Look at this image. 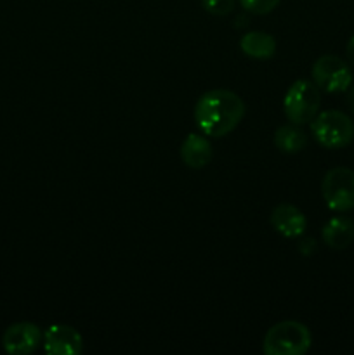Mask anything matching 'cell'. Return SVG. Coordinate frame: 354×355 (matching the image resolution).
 I'll return each instance as SVG.
<instances>
[{
    "instance_id": "1",
    "label": "cell",
    "mask_w": 354,
    "mask_h": 355,
    "mask_svg": "<svg viewBox=\"0 0 354 355\" xmlns=\"http://www.w3.org/2000/svg\"><path fill=\"white\" fill-rule=\"evenodd\" d=\"M243 116H245V103L233 90H208L194 104L196 127L208 137H224L231 134Z\"/></svg>"
},
{
    "instance_id": "2",
    "label": "cell",
    "mask_w": 354,
    "mask_h": 355,
    "mask_svg": "<svg viewBox=\"0 0 354 355\" xmlns=\"http://www.w3.org/2000/svg\"><path fill=\"white\" fill-rule=\"evenodd\" d=\"M312 336L298 321H281L267 329L262 342L266 355H304L311 349Z\"/></svg>"
},
{
    "instance_id": "3",
    "label": "cell",
    "mask_w": 354,
    "mask_h": 355,
    "mask_svg": "<svg viewBox=\"0 0 354 355\" xmlns=\"http://www.w3.org/2000/svg\"><path fill=\"white\" fill-rule=\"evenodd\" d=\"M312 137L326 149H342L354 141V121L339 110L318 113L311 121Z\"/></svg>"
},
{
    "instance_id": "4",
    "label": "cell",
    "mask_w": 354,
    "mask_h": 355,
    "mask_svg": "<svg viewBox=\"0 0 354 355\" xmlns=\"http://www.w3.org/2000/svg\"><path fill=\"white\" fill-rule=\"evenodd\" d=\"M319 104H321V90L316 87V83L309 80H295L283 97L285 116L290 123L302 127L314 120L316 114L319 113Z\"/></svg>"
},
{
    "instance_id": "5",
    "label": "cell",
    "mask_w": 354,
    "mask_h": 355,
    "mask_svg": "<svg viewBox=\"0 0 354 355\" xmlns=\"http://www.w3.org/2000/svg\"><path fill=\"white\" fill-rule=\"evenodd\" d=\"M321 196L333 211H349L354 208V170L335 166L321 180Z\"/></svg>"
},
{
    "instance_id": "6",
    "label": "cell",
    "mask_w": 354,
    "mask_h": 355,
    "mask_svg": "<svg viewBox=\"0 0 354 355\" xmlns=\"http://www.w3.org/2000/svg\"><path fill=\"white\" fill-rule=\"evenodd\" d=\"M311 78L323 92H346L353 83V71L339 55L326 54L314 61L311 68Z\"/></svg>"
},
{
    "instance_id": "7",
    "label": "cell",
    "mask_w": 354,
    "mask_h": 355,
    "mask_svg": "<svg viewBox=\"0 0 354 355\" xmlns=\"http://www.w3.org/2000/svg\"><path fill=\"white\" fill-rule=\"evenodd\" d=\"M44 340V333L38 329L37 324L28 321L10 324L2 336V345L7 354L23 355L31 354L38 349Z\"/></svg>"
},
{
    "instance_id": "8",
    "label": "cell",
    "mask_w": 354,
    "mask_h": 355,
    "mask_svg": "<svg viewBox=\"0 0 354 355\" xmlns=\"http://www.w3.org/2000/svg\"><path fill=\"white\" fill-rule=\"evenodd\" d=\"M42 343L45 352L52 355H76L83 350L82 335L68 324L49 326Z\"/></svg>"
},
{
    "instance_id": "9",
    "label": "cell",
    "mask_w": 354,
    "mask_h": 355,
    "mask_svg": "<svg viewBox=\"0 0 354 355\" xmlns=\"http://www.w3.org/2000/svg\"><path fill=\"white\" fill-rule=\"evenodd\" d=\"M271 225L283 238L295 239L304 234L307 220L297 207L290 203H280L278 207H274L273 214H271Z\"/></svg>"
},
{
    "instance_id": "10",
    "label": "cell",
    "mask_w": 354,
    "mask_h": 355,
    "mask_svg": "<svg viewBox=\"0 0 354 355\" xmlns=\"http://www.w3.org/2000/svg\"><path fill=\"white\" fill-rule=\"evenodd\" d=\"M212 156H214V149L207 135L193 132V134H187L180 144V159L187 168H205L212 162Z\"/></svg>"
},
{
    "instance_id": "11",
    "label": "cell",
    "mask_w": 354,
    "mask_h": 355,
    "mask_svg": "<svg viewBox=\"0 0 354 355\" xmlns=\"http://www.w3.org/2000/svg\"><path fill=\"white\" fill-rule=\"evenodd\" d=\"M321 239L328 248L346 250L354 241V222L347 217H333L323 225Z\"/></svg>"
},
{
    "instance_id": "12",
    "label": "cell",
    "mask_w": 354,
    "mask_h": 355,
    "mask_svg": "<svg viewBox=\"0 0 354 355\" xmlns=\"http://www.w3.org/2000/svg\"><path fill=\"white\" fill-rule=\"evenodd\" d=\"M239 49L252 59H269L276 54V40L266 31H248L239 40Z\"/></svg>"
},
{
    "instance_id": "13",
    "label": "cell",
    "mask_w": 354,
    "mask_h": 355,
    "mask_svg": "<svg viewBox=\"0 0 354 355\" xmlns=\"http://www.w3.org/2000/svg\"><path fill=\"white\" fill-rule=\"evenodd\" d=\"M274 146L278 151L285 153V155H295L301 153L302 149L307 146V135L301 128V125L287 123L281 125L276 132H274Z\"/></svg>"
},
{
    "instance_id": "14",
    "label": "cell",
    "mask_w": 354,
    "mask_h": 355,
    "mask_svg": "<svg viewBox=\"0 0 354 355\" xmlns=\"http://www.w3.org/2000/svg\"><path fill=\"white\" fill-rule=\"evenodd\" d=\"M280 2L281 0H239V3H242V7L246 12L259 14V16L269 14L271 10H274L280 6Z\"/></svg>"
},
{
    "instance_id": "15",
    "label": "cell",
    "mask_w": 354,
    "mask_h": 355,
    "mask_svg": "<svg viewBox=\"0 0 354 355\" xmlns=\"http://www.w3.org/2000/svg\"><path fill=\"white\" fill-rule=\"evenodd\" d=\"M201 7L212 16H228L235 9V0H201Z\"/></svg>"
},
{
    "instance_id": "16",
    "label": "cell",
    "mask_w": 354,
    "mask_h": 355,
    "mask_svg": "<svg viewBox=\"0 0 354 355\" xmlns=\"http://www.w3.org/2000/svg\"><path fill=\"white\" fill-rule=\"evenodd\" d=\"M314 241H312L311 238H305L298 243V252H301L302 255H311V253L314 252Z\"/></svg>"
},
{
    "instance_id": "17",
    "label": "cell",
    "mask_w": 354,
    "mask_h": 355,
    "mask_svg": "<svg viewBox=\"0 0 354 355\" xmlns=\"http://www.w3.org/2000/svg\"><path fill=\"white\" fill-rule=\"evenodd\" d=\"M346 104L349 107L351 113L354 114V85H351L349 89L346 90Z\"/></svg>"
},
{
    "instance_id": "18",
    "label": "cell",
    "mask_w": 354,
    "mask_h": 355,
    "mask_svg": "<svg viewBox=\"0 0 354 355\" xmlns=\"http://www.w3.org/2000/svg\"><path fill=\"white\" fill-rule=\"evenodd\" d=\"M346 55H347V59H349L351 64L354 66V35L349 38V42H347V45H346Z\"/></svg>"
}]
</instances>
